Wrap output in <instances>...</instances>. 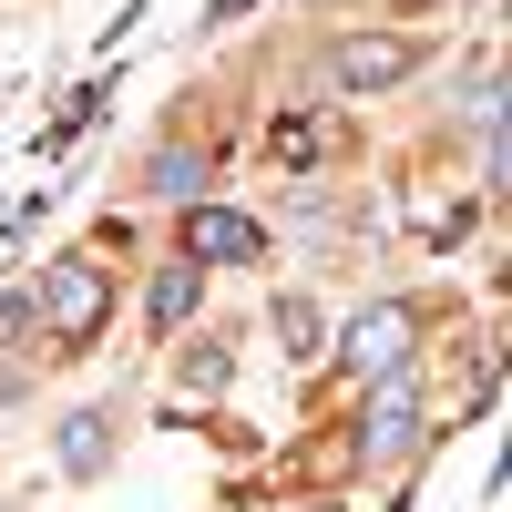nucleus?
<instances>
[{"label":"nucleus","instance_id":"obj_1","mask_svg":"<svg viewBox=\"0 0 512 512\" xmlns=\"http://www.w3.org/2000/svg\"><path fill=\"white\" fill-rule=\"evenodd\" d=\"M41 328H52V359H72V349H93V328H103V308H113V277H103V256H52L41 267Z\"/></svg>","mask_w":512,"mask_h":512},{"label":"nucleus","instance_id":"obj_2","mask_svg":"<svg viewBox=\"0 0 512 512\" xmlns=\"http://www.w3.org/2000/svg\"><path fill=\"white\" fill-rule=\"evenodd\" d=\"M185 256L195 267H256L267 236H256V216H236V205H195L185 216Z\"/></svg>","mask_w":512,"mask_h":512},{"label":"nucleus","instance_id":"obj_3","mask_svg":"<svg viewBox=\"0 0 512 512\" xmlns=\"http://www.w3.org/2000/svg\"><path fill=\"white\" fill-rule=\"evenodd\" d=\"M410 62H420V41H390V31H349V41L328 52V72L349 82V93H390Z\"/></svg>","mask_w":512,"mask_h":512},{"label":"nucleus","instance_id":"obj_4","mask_svg":"<svg viewBox=\"0 0 512 512\" xmlns=\"http://www.w3.org/2000/svg\"><path fill=\"white\" fill-rule=\"evenodd\" d=\"M349 359H359V379H400L410 369V308H369L349 328Z\"/></svg>","mask_w":512,"mask_h":512},{"label":"nucleus","instance_id":"obj_5","mask_svg":"<svg viewBox=\"0 0 512 512\" xmlns=\"http://www.w3.org/2000/svg\"><path fill=\"white\" fill-rule=\"evenodd\" d=\"M420 441V390H410V379H379V390H369V451H410Z\"/></svg>","mask_w":512,"mask_h":512},{"label":"nucleus","instance_id":"obj_6","mask_svg":"<svg viewBox=\"0 0 512 512\" xmlns=\"http://www.w3.org/2000/svg\"><path fill=\"white\" fill-rule=\"evenodd\" d=\"M103 461H113V420H103V410H72V420H62V472L93 482Z\"/></svg>","mask_w":512,"mask_h":512},{"label":"nucleus","instance_id":"obj_7","mask_svg":"<svg viewBox=\"0 0 512 512\" xmlns=\"http://www.w3.org/2000/svg\"><path fill=\"white\" fill-rule=\"evenodd\" d=\"M195 297H205V267H195V256H175V267L154 277V328H185Z\"/></svg>","mask_w":512,"mask_h":512},{"label":"nucleus","instance_id":"obj_8","mask_svg":"<svg viewBox=\"0 0 512 512\" xmlns=\"http://www.w3.org/2000/svg\"><path fill=\"white\" fill-rule=\"evenodd\" d=\"M328 144H338V123H328V113H287L277 134H267V154H277V164H318Z\"/></svg>","mask_w":512,"mask_h":512},{"label":"nucleus","instance_id":"obj_9","mask_svg":"<svg viewBox=\"0 0 512 512\" xmlns=\"http://www.w3.org/2000/svg\"><path fill=\"white\" fill-rule=\"evenodd\" d=\"M205 175H216V164H205L195 144H164L154 154V195H205Z\"/></svg>","mask_w":512,"mask_h":512},{"label":"nucleus","instance_id":"obj_10","mask_svg":"<svg viewBox=\"0 0 512 512\" xmlns=\"http://www.w3.org/2000/svg\"><path fill=\"white\" fill-rule=\"evenodd\" d=\"M410 226H420V236H461V226H472V205H461V195H431V185H420V195H410Z\"/></svg>","mask_w":512,"mask_h":512},{"label":"nucleus","instance_id":"obj_11","mask_svg":"<svg viewBox=\"0 0 512 512\" xmlns=\"http://www.w3.org/2000/svg\"><path fill=\"white\" fill-rule=\"evenodd\" d=\"M277 338H287V359H318V308H308V297H277Z\"/></svg>","mask_w":512,"mask_h":512},{"label":"nucleus","instance_id":"obj_12","mask_svg":"<svg viewBox=\"0 0 512 512\" xmlns=\"http://www.w3.org/2000/svg\"><path fill=\"white\" fill-rule=\"evenodd\" d=\"M31 338H41V308L31 297H0V349H31Z\"/></svg>","mask_w":512,"mask_h":512}]
</instances>
